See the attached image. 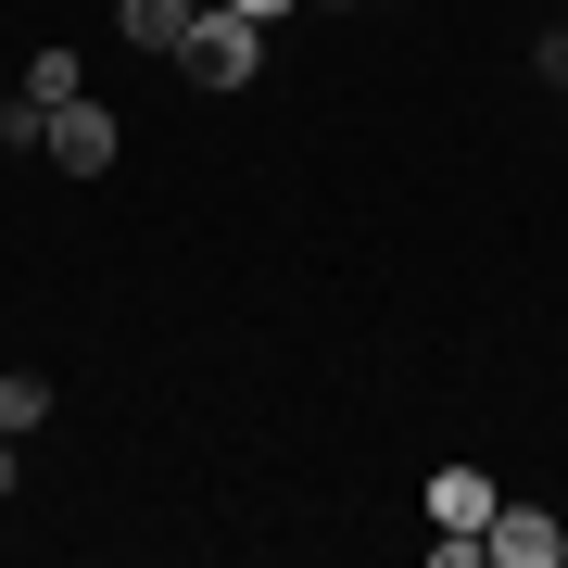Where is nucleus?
<instances>
[{"label": "nucleus", "instance_id": "1", "mask_svg": "<svg viewBox=\"0 0 568 568\" xmlns=\"http://www.w3.org/2000/svg\"><path fill=\"white\" fill-rule=\"evenodd\" d=\"M178 63H190V89H253V63H265V26L241 13V0H215V13H190Z\"/></svg>", "mask_w": 568, "mask_h": 568}, {"label": "nucleus", "instance_id": "2", "mask_svg": "<svg viewBox=\"0 0 568 568\" xmlns=\"http://www.w3.org/2000/svg\"><path fill=\"white\" fill-rule=\"evenodd\" d=\"M39 152L63 164V178H102V164H114V114H102V102L77 89V102H63V114L39 126Z\"/></svg>", "mask_w": 568, "mask_h": 568}, {"label": "nucleus", "instance_id": "3", "mask_svg": "<svg viewBox=\"0 0 568 568\" xmlns=\"http://www.w3.org/2000/svg\"><path fill=\"white\" fill-rule=\"evenodd\" d=\"M493 556H506V568H556L568 530H556L544 506H493Z\"/></svg>", "mask_w": 568, "mask_h": 568}, {"label": "nucleus", "instance_id": "4", "mask_svg": "<svg viewBox=\"0 0 568 568\" xmlns=\"http://www.w3.org/2000/svg\"><path fill=\"white\" fill-rule=\"evenodd\" d=\"M493 506H506V493H493L480 467H443V480H429V518L443 530H493Z\"/></svg>", "mask_w": 568, "mask_h": 568}, {"label": "nucleus", "instance_id": "5", "mask_svg": "<svg viewBox=\"0 0 568 568\" xmlns=\"http://www.w3.org/2000/svg\"><path fill=\"white\" fill-rule=\"evenodd\" d=\"M114 26H126V39H140V51H178V39H190V0H126Z\"/></svg>", "mask_w": 568, "mask_h": 568}, {"label": "nucleus", "instance_id": "6", "mask_svg": "<svg viewBox=\"0 0 568 568\" xmlns=\"http://www.w3.org/2000/svg\"><path fill=\"white\" fill-rule=\"evenodd\" d=\"M77 89H89V77H77V51H63V39H51L39 63H26V102H39V114H63Z\"/></svg>", "mask_w": 568, "mask_h": 568}, {"label": "nucleus", "instance_id": "7", "mask_svg": "<svg viewBox=\"0 0 568 568\" xmlns=\"http://www.w3.org/2000/svg\"><path fill=\"white\" fill-rule=\"evenodd\" d=\"M51 417V379H39V366H13V379H0V429H13V443H26V429H39Z\"/></svg>", "mask_w": 568, "mask_h": 568}, {"label": "nucleus", "instance_id": "8", "mask_svg": "<svg viewBox=\"0 0 568 568\" xmlns=\"http://www.w3.org/2000/svg\"><path fill=\"white\" fill-rule=\"evenodd\" d=\"M13 480H26V467H13V429H0V493H13Z\"/></svg>", "mask_w": 568, "mask_h": 568}, {"label": "nucleus", "instance_id": "9", "mask_svg": "<svg viewBox=\"0 0 568 568\" xmlns=\"http://www.w3.org/2000/svg\"><path fill=\"white\" fill-rule=\"evenodd\" d=\"M241 13H253V26H278V13H291V0H241Z\"/></svg>", "mask_w": 568, "mask_h": 568}, {"label": "nucleus", "instance_id": "10", "mask_svg": "<svg viewBox=\"0 0 568 568\" xmlns=\"http://www.w3.org/2000/svg\"><path fill=\"white\" fill-rule=\"evenodd\" d=\"M328 13H354V0H328Z\"/></svg>", "mask_w": 568, "mask_h": 568}, {"label": "nucleus", "instance_id": "11", "mask_svg": "<svg viewBox=\"0 0 568 568\" xmlns=\"http://www.w3.org/2000/svg\"><path fill=\"white\" fill-rule=\"evenodd\" d=\"M190 13H215V0H190Z\"/></svg>", "mask_w": 568, "mask_h": 568}]
</instances>
